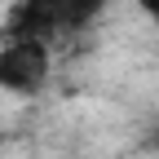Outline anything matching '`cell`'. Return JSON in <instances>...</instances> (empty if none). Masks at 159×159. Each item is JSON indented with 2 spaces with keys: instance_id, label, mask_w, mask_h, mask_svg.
I'll use <instances>...</instances> for the list:
<instances>
[{
  "instance_id": "4",
  "label": "cell",
  "mask_w": 159,
  "mask_h": 159,
  "mask_svg": "<svg viewBox=\"0 0 159 159\" xmlns=\"http://www.w3.org/2000/svg\"><path fill=\"white\" fill-rule=\"evenodd\" d=\"M137 9L146 13V22H155V27H159V0H137Z\"/></svg>"
},
{
  "instance_id": "3",
  "label": "cell",
  "mask_w": 159,
  "mask_h": 159,
  "mask_svg": "<svg viewBox=\"0 0 159 159\" xmlns=\"http://www.w3.org/2000/svg\"><path fill=\"white\" fill-rule=\"evenodd\" d=\"M62 13V27H89L97 13L106 9V0H53Z\"/></svg>"
},
{
  "instance_id": "2",
  "label": "cell",
  "mask_w": 159,
  "mask_h": 159,
  "mask_svg": "<svg viewBox=\"0 0 159 159\" xmlns=\"http://www.w3.org/2000/svg\"><path fill=\"white\" fill-rule=\"evenodd\" d=\"M57 27H62V13L53 0H13L5 18L9 40H35V44H44Z\"/></svg>"
},
{
  "instance_id": "1",
  "label": "cell",
  "mask_w": 159,
  "mask_h": 159,
  "mask_svg": "<svg viewBox=\"0 0 159 159\" xmlns=\"http://www.w3.org/2000/svg\"><path fill=\"white\" fill-rule=\"evenodd\" d=\"M53 57L49 44H35V40H9L0 49V89L13 97H31L49 84Z\"/></svg>"
}]
</instances>
